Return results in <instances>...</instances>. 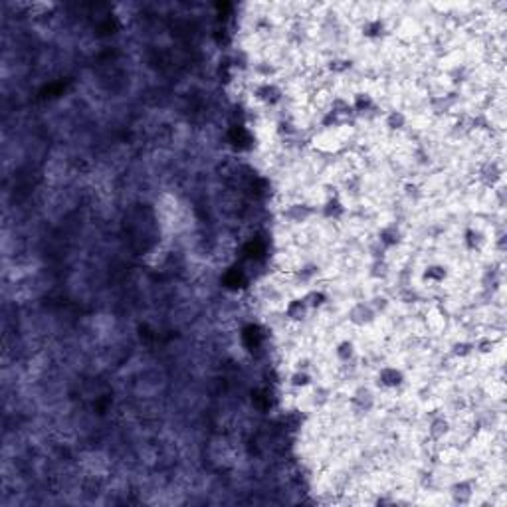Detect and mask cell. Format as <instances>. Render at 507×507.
<instances>
[{"label": "cell", "mask_w": 507, "mask_h": 507, "mask_svg": "<svg viewBox=\"0 0 507 507\" xmlns=\"http://www.w3.org/2000/svg\"><path fill=\"white\" fill-rule=\"evenodd\" d=\"M375 385L383 392H397L407 385V373L398 365H383L375 373Z\"/></svg>", "instance_id": "obj_1"}, {"label": "cell", "mask_w": 507, "mask_h": 507, "mask_svg": "<svg viewBox=\"0 0 507 507\" xmlns=\"http://www.w3.org/2000/svg\"><path fill=\"white\" fill-rule=\"evenodd\" d=\"M252 98L264 107H276L286 100V90H281L274 80L256 81L252 88Z\"/></svg>", "instance_id": "obj_2"}, {"label": "cell", "mask_w": 507, "mask_h": 507, "mask_svg": "<svg viewBox=\"0 0 507 507\" xmlns=\"http://www.w3.org/2000/svg\"><path fill=\"white\" fill-rule=\"evenodd\" d=\"M378 313L373 309L371 301H355L351 308L347 309V323L353 325L355 329H368L377 323Z\"/></svg>", "instance_id": "obj_3"}, {"label": "cell", "mask_w": 507, "mask_h": 507, "mask_svg": "<svg viewBox=\"0 0 507 507\" xmlns=\"http://www.w3.org/2000/svg\"><path fill=\"white\" fill-rule=\"evenodd\" d=\"M377 242L385 252H392V250H400L407 242L404 230L398 226L397 222H385L377 232Z\"/></svg>", "instance_id": "obj_4"}, {"label": "cell", "mask_w": 507, "mask_h": 507, "mask_svg": "<svg viewBox=\"0 0 507 507\" xmlns=\"http://www.w3.org/2000/svg\"><path fill=\"white\" fill-rule=\"evenodd\" d=\"M281 313H284V317H286L288 323H291V325H301L303 321H308L311 308L308 305L303 293H296V296L286 299V303L281 305Z\"/></svg>", "instance_id": "obj_5"}, {"label": "cell", "mask_w": 507, "mask_h": 507, "mask_svg": "<svg viewBox=\"0 0 507 507\" xmlns=\"http://www.w3.org/2000/svg\"><path fill=\"white\" fill-rule=\"evenodd\" d=\"M450 278H452V272L442 262H430L420 269V281L428 288H440V286L448 284Z\"/></svg>", "instance_id": "obj_6"}, {"label": "cell", "mask_w": 507, "mask_h": 507, "mask_svg": "<svg viewBox=\"0 0 507 507\" xmlns=\"http://www.w3.org/2000/svg\"><path fill=\"white\" fill-rule=\"evenodd\" d=\"M317 210L313 209L311 202H305V200H298V202H291L284 209V218L288 220V224H293V226H305L309 220L315 216Z\"/></svg>", "instance_id": "obj_7"}, {"label": "cell", "mask_w": 507, "mask_h": 507, "mask_svg": "<svg viewBox=\"0 0 507 507\" xmlns=\"http://www.w3.org/2000/svg\"><path fill=\"white\" fill-rule=\"evenodd\" d=\"M361 36L368 42H383L388 38V26L385 16H368L365 21H361Z\"/></svg>", "instance_id": "obj_8"}, {"label": "cell", "mask_w": 507, "mask_h": 507, "mask_svg": "<svg viewBox=\"0 0 507 507\" xmlns=\"http://www.w3.org/2000/svg\"><path fill=\"white\" fill-rule=\"evenodd\" d=\"M452 432H454V426H452L450 418L444 412H436L434 416L430 418V422H428L426 426V438L432 444H438V442L446 440Z\"/></svg>", "instance_id": "obj_9"}, {"label": "cell", "mask_w": 507, "mask_h": 507, "mask_svg": "<svg viewBox=\"0 0 507 507\" xmlns=\"http://www.w3.org/2000/svg\"><path fill=\"white\" fill-rule=\"evenodd\" d=\"M383 125L390 135H400L410 127V115L398 107H392L383 115Z\"/></svg>", "instance_id": "obj_10"}, {"label": "cell", "mask_w": 507, "mask_h": 507, "mask_svg": "<svg viewBox=\"0 0 507 507\" xmlns=\"http://www.w3.org/2000/svg\"><path fill=\"white\" fill-rule=\"evenodd\" d=\"M357 343L349 337L339 339L335 347H333V355H335V361L339 365H353L357 361Z\"/></svg>", "instance_id": "obj_11"}, {"label": "cell", "mask_w": 507, "mask_h": 507, "mask_svg": "<svg viewBox=\"0 0 507 507\" xmlns=\"http://www.w3.org/2000/svg\"><path fill=\"white\" fill-rule=\"evenodd\" d=\"M289 388L298 390V392H305L309 388L315 387V377L311 375V371L308 368H293L288 377Z\"/></svg>", "instance_id": "obj_12"}, {"label": "cell", "mask_w": 507, "mask_h": 507, "mask_svg": "<svg viewBox=\"0 0 507 507\" xmlns=\"http://www.w3.org/2000/svg\"><path fill=\"white\" fill-rule=\"evenodd\" d=\"M303 298L308 301V305L311 308V311H321L325 309L331 303V298H329L327 289L323 288H309L303 291Z\"/></svg>", "instance_id": "obj_13"}, {"label": "cell", "mask_w": 507, "mask_h": 507, "mask_svg": "<svg viewBox=\"0 0 507 507\" xmlns=\"http://www.w3.org/2000/svg\"><path fill=\"white\" fill-rule=\"evenodd\" d=\"M476 355L474 353V341H467V339H458L450 345V357L454 361H467Z\"/></svg>", "instance_id": "obj_14"}]
</instances>
